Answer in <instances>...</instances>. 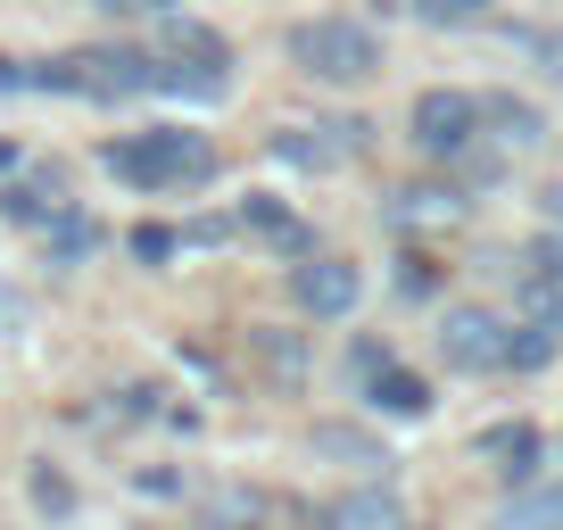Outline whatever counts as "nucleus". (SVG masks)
Instances as JSON below:
<instances>
[{"instance_id": "obj_19", "label": "nucleus", "mask_w": 563, "mask_h": 530, "mask_svg": "<svg viewBox=\"0 0 563 530\" xmlns=\"http://www.w3.org/2000/svg\"><path fill=\"white\" fill-rule=\"evenodd\" d=\"M257 514H265L257 497H216V522H224V530H232V522H257Z\"/></svg>"}, {"instance_id": "obj_20", "label": "nucleus", "mask_w": 563, "mask_h": 530, "mask_svg": "<svg viewBox=\"0 0 563 530\" xmlns=\"http://www.w3.org/2000/svg\"><path fill=\"white\" fill-rule=\"evenodd\" d=\"M530 265H539V274H555V283H563V241H539V249H530Z\"/></svg>"}, {"instance_id": "obj_11", "label": "nucleus", "mask_w": 563, "mask_h": 530, "mask_svg": "<svg viewBox=\"0 0 563 530\" xmlns=\"http://www.w3.org/2000/svg\"><path fill=\"white\" fill-rule=\"evenodd\" d=\"M58 208H67L58 175H34V183H9V191H0V216H9V224H51Z\"/></svg>"}, {"instance_id": "obj_21", "label": "nucleus", "mask_w": 563, "mask_h": 530, "mask_svg": "<svg viewBox=\"0 0 563 530\" xmlns=\"http://www.w3.org/2000/svg\"><path fill=\"white\" fill-rule=\"evenodd\" d=\"M422 9H431V18H456V25L481 18V0H422Z\"/></svg>"}, {"instance_id": "obj_1", "label": "nucleus", "mask_w": 563, "mask_h": 530, "mask_svg": "<svg viewBox=\"0 0 563 530\" xmlns=\"http://www.w3.org/2000/svg\"><path fill=\"white\" fill-rule=\"evenodd\" d=\"M290 58H299V75H316V84H373L382 75V34L356 18H307L290 25Z\"/></svg>"}, {"instance_id": "obj_22", "label": "nucleus", "mask_w": 563, "mask_h": 530, "mask_svg": "<svg viewBox=\"0 0 563 530\" xmlns=\"http://www.w3.org/2000/svg\"><path fill=\"white\" fill-rule=\"evenodd\" d=\"M0 91H34V67H18V58H0Z\"/></svg>"}, {"instance_id": "obj_2", "label": "nucleus", "mask_w": 563, "mask_h": 530, "mask_svg": "<svg viewBox=\"0 0 563 530\" xmlns=\"http://www.w3.org/2000/svg\"><path fill=\"white\" fill-rule=\"evenodd\" d=\"M108 175L141 183V191H175V183H208L216 175V150L183 124L166 133H133V142H108Z\"/></svg>"}, {"instance_id": "obj_25", "label": "nucleus", "mask_w": 563, "mask_h": 530, "mask_svg": "<svg viewBox=\"0 0 563 530\" xmlns=\"http://www.w3.org/2000/svg\"><path fill=\"white\" fill-rule=\"evenodd\" d=\"M133 9H175V0H133Z\"/></svg>"}, {"instance_id": "obj_4", "label": "nucleus", "mask_w": 563, "mask_h": 530, "mask_svg": "<svg viewBox=\"0 0 563 530\" xmlns=\"http://www.w3.org/2000/svg\"><path fill=\"white\" fill-rule=\"evenodd\" d=\"M415 142L431 150V158H464V150L481 142V100L473 91H422L415 100Z\"/></svg>"}, {"instance_id": "obj_14", "label": "nucleus", "mask_w": 563, "mask_h": 530, "mask_svg": "<svg viewBox=\"0 0 563 530\" xmlns=\"http://www.w3.org/2000/svg\"><path fill=\"white\" fill-rule=\"evenodd\" d=\"M91 249H100V224H91V216H67V208H58V216H51V257H58V265H75V257H91Z\"/></svg>"}, {"instance_id": "obj_12", "label": "nucleus", "mask_w": 563, "mask_h": 530, "mask_svg": "<svg viewBox=\"0 0 563 530\" xmlns=\"http://www.w3.org/2000/svg\"><path fill=\"white\" fill-rule=\"evenodd\" d=\"M481 117H489V124H497V142H514V150L547 142V124H539V108H530V100H514V91H497V100H481Z\"/></svg>"}, {"instance_id": "obj_15", "label": "nucleus", "mask_w": 563, "mask_h": 530, "mask_svg": "<svg viewBox=\"0 0 563 530\" xmlns=\"http://www.w3.org/2000/svg\"><path fill=\"white\" fill-rule=\"evenodd\" d=\"M316 456H349V464H389V448H373V440H356V431L323 423V431H316Z\"/></svg>"}, {"instance_id": "obj_17", "label": "nucleus", "mask_w": 563, "mask_h": 530, "mask_svg": "<svg viewBox=\"0 0 563 530\" xmlns=\"http://www.w3.org/2000/svg\"><path fill=\"white\" fill-rule=\"evenodd\" d=\"M175 249H183V241H175L166 224H141V232H133V257H141V265H166Z\"/></svg>"}, {"instance_id": "obj_24", "label": "nucleus", "mask_w": 563, "mask_h": 530, "mask_svg": "<svg viewBox=\"0 0 563 530\" xmlns=\"http://www.w3.org/2000/svg\"><path fill=\"white\" fill-rule=\"evenodd\" d=\"M75 9H124V0H75Z\"/></svg>"}, {"instance_id": "obj_9", "label": "nucleus", "mask_w": 563, "mask_h": 530, "mask_svg": "<svg viewBox=\"0 0 563 530\" xmlns=\"http://www.w3.org/2000/svg\"><path fill=\"white\" fill-rule=\"evenodd\" d=\"M481 456H497L506 481H530L539 473V431L530 423H497V431H481Z\"/></svg>"}, {"instance_id": "obj_13", "label": "nucleus", "mask_w": 563, "mask_h": 530, "mask_svg": "<svg viewBox=\"0 0 563 530\" xmlns=\"http://www.w3.org/2000/svg\"><path fill=\"white\" fill-rule=\"evenodd\" d=\"M373 407H382V415H422V407H431V389H422L415 373L382 365V373H373Z\"/></svg>"}, {"instance_id": "obj_10", "label": "nucleus", "mask_w": 563, "mask_h": 530, "mask_svg": "<svg viewBox=\"0 0 563 530\" xmlns=\"http://www.w3.org/2000/svg\"><path fill=\"white\" fill-rule=\"evenodd\" d=\"M158 91H175V100H224L232 75H224V58H191V67H183V58H166V67H158Z\"/></svg>"}, {"instance_id": "obj_5", "label": "nucleus", "mask_w": 563, "mask_h": 530, "mask_svg": "<svg viewBox=\"0 0 563 530\" xmlns=\"http://www.w3.org/2000/svg\"><path fill=\"white\" fill-rule=\"evenodd\" d=\"M290 299H299L307 316H323V323H332V316H349V307L365 299V274H356L349 257H307L299 274H290Z\"/></svg>"}, {"instance_id": "obj_23", "label": "nucleus", "mask_w": 563, "mask_h": 530, "mask_svg": "<svg viewBox=\"0 0 563 530\" xmlns=\"http://www.w3.org/2000/svg\"><path fill=\"white\" fill-rule=\"evenodd\" d=\"M547 216H555V224H563V183H555V191H547Z\"/></svg>"}, {"instance_id": "obj_8", "label": "nucleus", "mask_w": 563, "mask_h": 530, "mask_svg": "<svg viewBox=\"0 0 563 530\" xmlns=\"http://www.w3.org/2000/svg\"><path fill=\"white\" fill-rule=\"evenodd\" d=\"M456 216H464V199H456V191H440V183H415V191H398V199H389V224H398V232L456 224Z\"/></svg>"}, {"instance_id": "obj_18", "label": "nucleus", "mask_w": 563, "mask_h": 530, "mask_svg": "<svg viewBox=\"0 0 563 530\" xmlns=\"http://www.w3.org/2000/svg\"><path fill=\"white\" fill-rule=\"evenodd\" d=\"M34 506H42V514H75V489H67V481L51 473V464L34 473Z\"/></svg>"}, {"instance_id": "obj_6", "label": "nucleus", "mask_w": 563, "mask_h": 530, "mask_svg": "<svg viewBox=\"0 0 563 530\" xmlns=\"http://www.w3.org/2000/svg\"><path fill=\"white\" fill-rule=\"evenodd\" d=\"M365 150V124L356 117H340V124H282L274 133V158H290V166H340V158H356Z\"/></svg>"}, {"instance_id": "obj_16", "label": "nucleus", "mask_w": 563, "mask_h": 530, "mask_svg": "<svg viewBox=\"0 0 563 530\" xmlns=\"http://www.w3.org/2000/svg\"><path fill=\"white\" fill-rule=\"evenodd\" d=\"M241 224H257V232H274V241H282V249H307V232H299V224H290V216H282V208H274V199H241Z\"/></svg>"}, {"instance_id": "obj_7", "label": "nucleus", "mask_w": 563, "mask_h": 530, "mask_svg": "<svg viewBox=\"0 0 563 530\" xmlns=\"http://www.w3.org/2000/svg\"><path fill=\"white\" fill-rule=\"evenodd\" d=\"M323 530H406V506L389 489H356L340 506H323Z\"/></svg>"}, {"instance_id": "obj_3", "label": "nucleus", "mask_w": 563, "mask_h": 530, "mask_svg": "<svg viewBox=\"0 0 563 530\" xmlns=\"http://www.w3.org/2000/svg\"><path fill=\"white\" fill-rule=\"evenodd\" d=\"M506 340H514V323L489 316V307H448L440 316V356L456 373H506Z\"/></svg>"}]
</instances>
